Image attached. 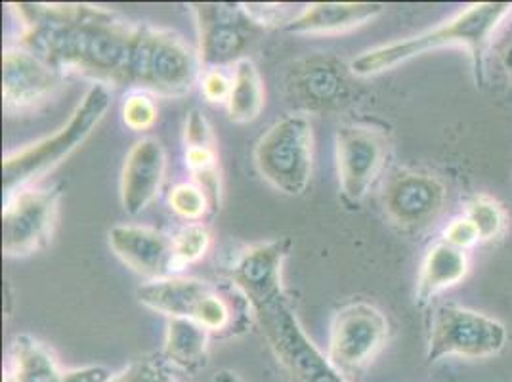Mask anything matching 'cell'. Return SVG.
<instances>
[{
  "label": "cell",
  "instance_id": "obj_9",
  "mask_svg": "<svg viewBox=\"0 0 512 382\" xmlns=\"http://www.w3.org/2000/svg\"><path fill=\"white\" fill-rule=\"evenodd\" d=\"M199 35V60L209 69L237 64L264 33L245 4L205 2L192 4Z\"/></svg>",
  "mask_w": 512,
  "mask_h": 382
},
{
  "label": "cell",
  "instance_id": "obj_13",
  "mask_svg": "<svg viewBox=\"0 0 512 382\" xmlns=\"http://www.w3.org/2000/svg\"><path fill=\"white\" fill-rule=\"evenodd\" d=\"M64 83V73L35 52L14 46L2 54V100L8 113H23L50 100Z\"/></svg>",
  "mask_w": 512,
  "mask_h": 382
},
{
  "label": "cell",
  "instance_id": "obj_18",
  "mask_svg": "<svg viewBox=\"0 0 512 382\" xmlns=\"http://www.w3.org/2000/svg\"><path fill=\"white\" fill-rule=\"evenodd\" d=\"M165 170L167 155L155 138H142L130 148L121 170V205L125 213L136 216L148 209L161 190Z\"/></svg>",
  "mask_w": 512,
  "mask_h": 382
},
{
  "label": "cell",
  "instance_id": "obj_21",
  "mask_svg": "<svg viewBox=\"0 0 512 382\" xmlns=\"http://www.w3.org/2000/svg\"><path fill=\"white\" fill-rule=\"evenodd\" d=\"M469 272V258L465 251L444 243L428 251L417 281V304L425 306L430 298L461 283Z\"/></svg>",
  "mask_w": 512,
  "mask_h": 382
},
{
  "label": "cell",
  "instance_id": "obj_23",
  "mask_svg": "<svg viewBox=\"0 0 512 382\" xmlns=\"http://www.w3.org/2000/svg\"><path fill=\"white\" fill-rule=\"evenodd\" d=\"M228 115L234 123H253L264 107V88L256 65L245 58L235 64Z\"/></svg>",
  "mask_w": 512,
  "mask_h": 382
},
{
  "label": "cell",
  "instance_id": "obj_12",
  "mask_svg": "<svg viewBox=\"0 0 512 382\" xmlns=\"http://www.w3.org/2000/svg\"><path fill=\"white\" fill-rule=\"evenodd\" d=\"M293 249L289 237L256 243L241 249L230 266L235 289L251 304V310L285 298L283 264Z\"/></svg>",
  "mask_w": 512,
  "mask_h": 382
},
{
  "label": "cell",
  "instance_id": "obj_26",
  "mask_svg": "<svg viewBox=\"0 0 512 382\" xmlns=\"http://www.w3.org/2000/svg\"><path fill=\"white\" fill-rule=\"evenodd\" d=\"M467 218L480 235V241H490L505 228V211L491 197L480 195L472 199L467 207Z\"/></svg>",
  "mask_w": 512,
  "mask_h": 382
},
{
  "label": "cell",
  "instance_id": "obj_3",
  "mask_svg": "<svg viewBox=\"0 0 512 382\" xmlns=\"http://www.w3.org/2000/svg\"><path fill=\"white\" fill-rule=\"evenodd\" d=\"M199 65V54L174 31L148 25L134 27L123 86L178 98L192 90L199 77Z\"/></svg>",
  "mask_w": 512,
  "mask_h": 382
},
{
  "label": "cell",
  "instance_id": "obj_7",
  "mask_svg": "<svg viewBox=\"0 0 512 382\" xmlns=\"http://www.w3.org/2000/svg\"><path fill=\"white\" fill-rule=\"evenodd\" d=\"M138 302L167 318L192 319L209 333L234 331L235 304L209 281L172 276L148 281L136 291Z\"/></svg>",
  "mask_w": 512,
  "mask_h": 382
},
{
  "label": "cell",
  "instance_id": "obj_33",
  "mask_svg": "<svg viewBox=\"0 0 512 382\" xmlns=\"http://www.w3.org/2000/svg\"><path fill=\"white\" fill-rule=\"evenodd\" d=\"M111 371L100 365L92 367H79V369H69L64 371V381L62 382H107L111 379Z\"/></svg>",
  "mask_w": 512,
  "mask_h": 382
},
{
  "label": "cell",
  "instance_id": "obj_25",
  "mask_svg": "<svg viewBox=\"0 0 512 382\" xmlns=\"http://www.w3.org/2000/svg\"><path fill=\"white\" fill-rule=\"evenodd\" d=\"M176 266L182 272L186 266L199 262L211 249V232L203 224H188L172 237Z\"/></svg>",
  "mask_w": 512,
  "mask_h": 382
},
{
  "label": "cell",
  "instance_id": "obj_35",
  "mask_svg": "<svg viewBox=\"0 0 512 382\" xmlns=\"http://www.w3.org/2000/svg\"><path fill=\"white\" fill-rule=\"evenodd\" d=\"M213 382H243L235 373L232 371H220L216 377H214Z\"/></svg>",
  "mask_w": 512,
  "mask_h": 382
},
{
  "label": "cell",
  "instance_id": "obj_20",
  "mask_svg": "<svg viewBox=\"0 0 512 382\" xmlns=\"http://www.w3.org/2000/svg\"><path fill=\"white\" fill-rule=\"evenodd\" d=\"M64 371H60L52 350L31 335H18L8 350L4 367V382H62Z\"/></svg>",
  "mask_w": 512,
  "mask_h": 382
},
{
  "label": "cell",
  "instance_id": "obj_4",
  "mask_svg": "<svg viewBox=\"0 0 512 382\" xmlns=\"http://www.w3.org/2000/svg\"><path fill=\"white\" fill-rule=\"evenodd\" d=\"M109 106V86L96 83L86 90L83 100L71 113L67 125L52 136L41 138L27 148L6 155L2 163V188L6 195L10 197L14 190L58 167L102 123Z\"/></svg>",
  "mask_w": 512,
  "mask_h": 382
},
{
  "label": "cell",
  "instance_id": "obj_32",
  "mask_svg": "<svg viewBox=\"0 0 512 382\" xmlns=\"http://www.w3.org/2000/svg\"><path fill=\"white\" fill-rule=\"evenodd\" d=\"M444 241L455 247V249H469L476 241H480V235L476 232V228L472 226L469 218H457L449 224L448 228L444 230Z\"/></svg>",
  "mask_w": 512,
  "mask_h": 382
},
{
  "label": "cell",
  "instance_id": "obj_5",
  "mask_svg": "<svg viewBox=\"0 0 512 382\" xmlns=\"http://www.w3.org/2000/svg\"><path fill=\"white\" fill-rule=\"evenodd\" d=\"M289 382H350L304 333L289 298L253 310Z\"/></svg>",
  "mask_w": 512,
  "mask_h": 382
},
{
  "label": "cell",
  "instance_id": "obj_34",
  "mask_svg": "<svg viewBox=\"0 0 512 382\" xmlns=\"http://www.w3.org/2000/svg\"><path fill=\"white\" fill-rule=\"evenodd\" d=\"M501 64L512 77V35L511 39L503 44V48H501Z\"/></svg>",
  "mask_w": 512,
  "mask_h": 382
},
{
  "label": "cell",
  "instance_id": "obj_16",
  "mask_svg": "<svg viewBox=\"0 0 512 382\" xmlns=\"http://www.w3.org/2000/svg\"><path fill=\"white\" fill-rule=\"evenodd\" d=\"M348 67L331 56H312L289 69L287 94L304 111H331L348 100Z\"/></svg>",
  "mask_w": 512,
  "mask_h": 382
},
{
  "label": "cell",
  "instance_id": "obj_31",
  "mask_svg": "<svg viewBox=\"0 0 512 382\" xmlns=\"http://www.w3.org/2000/svg\"><path fill=\"white\" fill-rule=\"evenodd\" d=\"M203 94L211 104H228L232 94V79H228L220 69H209L203 75Z\"/></svg>",
  "mask_w": 512,
  "mask_h": 382
},
{
  "label": "cell",
  "instance_id": "obj_22",
  "mask_svg": "<svg viewBox=\"0 0 512 382\" xmlns=\"http://www.w3.org/2000/svg\"><path fill=\"white\" fill-rule=\"evenodd\" d=\"M209 337L211 333L192 319H169L163 346L165 360L184 371L205 367L209 354Z\"/></svg>",
  "mask_w": 512,
  "mask_h": 382
},
{
  "label": "cell",
  "instance_id": "obj_2",
  "mask_svg": "<svg viewBox=\"0 0 512 382\" xmlns=\"http://www.w3.org/2000/svg\"><path fill=\"white\" fill-rule=\"evenodd\" d=\"M509 2H480L472 4L449 22L442 23L436 29L425 31L417 37H411L400 43L384 44L358 56L350 69L354 75L369 77L404 64L407 60L421 56L430 50L442 46H465L472 56V65L476 73V81L484 83V54L490 43V37L497 25L511 12Z\"/></svg>",
  "mask_w": 512,
  "mask_h": 382
},
{
  "label": "cell",
  "instance_id": "obj_11",
  "mask_svg": "<svg viewBox=\"0 0 512 382\" xmlns=\"http://www.w3.org/2000/svg\"><path fill=\"white\" fill-rule=\"evenodd\" d=\"M62 190L14 191L2 213V251L12 258L33 255L44 249L58 224Z\"/></svg>",
  "mask_w": 512,
  "mask_h": 382
},
{
  "label": "cell",
  "instance_id": "obj_30",
  "mask_svg": "<svg viewBox=\"0 0 512 382\" xmlns=\"http://www.w3.org/2000/svg\"><path fill=\"white\" fill-rule=\"evenodd\" d=\"M184 144L186 148H213V128L203 117L199 109H192L184 125Z\"/></svg>",
  "mask_w": 512,
  "mask_h": 382
},
{
  "label": "cell",
  "instance_id": "obj_15",
  "mask_svg": "<svg viewBox=\"0 0 512 382\" xmlns=\"http://www.w3.org/2000/svg\"><path fill=\"white\" fill-rule=\"evenodd\" d=\"M383 203L384 211L396 226L419 230L442 213L446 186L427 172L400 170L388 180Z\"/></svg>",
  "mask_w": 512,
  "mask_h": 382
},
{
  "label": "cell",
  "instance_id": "obj_1",
  "mask_svg": "<svg viewBox=\"0 0 512 382\" xmlns=\"http://www.w3.org/2000/svg\"><path fill=\"white\" fill-rule=\"evenodd\" d=\"M23 23L22 46L64 73L123 86L134 27L88 4H10Z\"/></svg>",
  "mask_w": 512,
  "mask_h": 382
},
{
  "label": "cell",
  "instance_id": "obj_28",
  "mask_svg": "<svg viewBox=\"0 0 512 382\" xmlns=\"http://www.w3.org/2000/svg\"><path fill=\"white\" fill-rule=\"evenodd\" d=\"M123 121L130 130H150L157 121V107L148 94L134 92L123 104Z\"/></svg>",
  "mask_w": 512,
  "mask_h": 382
},
{
  "label": "cell",
  "instance_id": "obj_27",
  "mask_svg": "<svg viewBox=\"0 0 512 382\" xmlns=\"http://www.w3.org/2000/svg\"><path fill=\"white\" fill-rule=\"evenodd\" d=\"M169 205L172 211L186 218V220H199L203 218L211 203L205 191L195 184H178L169 193Z\"/></svg>",
  "mask_w": 512,
  "mask_h": 382
},
{
  "label": "cell",
  "instance_id": "obj_10",
  "mask_svg": "<svg viewBox=\"0 0 512 382\" xmlns=\"http://www.w3.org/2000/svg\"><path fill=\"white\" fill-rule=\"evenodd\" d=\"M388 340V319L369 302L342 306L331 321L327 358L342 375L356 377L379 356Z\"/></svg>",
  "mask_w": 512,
  "mask_h": 382
},
{
  "label": "cell",
  "instance_id": "obj_14",
  "mask_svg": "<svg viewBox=\"0 0 512 382\" xmlns=\"http://www.w3.org/2000/svg\"><path fill=\"white\" fill-rule=\"evenodd\" d=\"M335 153L342 195L346 201L358 205L383 170L386 159L383 134L360 125L341 127L335 136Z\"/></svg>",
  "mask_w": 512,
  "mask_h": 382
},
{
  "label": "cell",
  "instance_id": "obj_6",
  "mask_svg": "<svg viewBox=\"0 0 512 382\" xmlns=\"http://www.w3.org/2000/svg\"><path fill=\"white\" fill-rule=\"evenodd\" d=\"M255 167L281 193L291 197L302 195L314 169V132L310 121L299 113L268 128L256 142Z\"/></svg>",
  "mask_w": 512,
  "mask_h": 382
},
{
  "label": "cell",
  "instance_id": "obj_8",
  "mask_svg": "<svg viewBox=\"0 0 512 382\" xmlns=\"http://www.w3.org/2000/svg\"><path fill=\"white\" fill-rule=\"evenodd\" d=\"M507 344L503 323L461 306H440L432 319L427 361L436 363L449 356L480 360L499 354Z\"/></svg>",
  "mask_w": 512,
  "mask_h": 382
},
{
  "label": "cell",
  "instance_id": "obj_29",
  "mask_svg": "<svg viewBox=\"0 0 512 382\" xmlns=\"http://www.w3.org/2000/svg\"><path fill=\"white\" fill-rule=\"evenodd\" d=\"M107 382H176L155 360H138L130 363L125 371L113 375Z\"/></svg>",
  "mask_w": 512,
  "mask_h": 382
},
{
  "label": "cell",
  "instance_id": "obj_17",
  "mask_svg": "<svg viewBox=\"0 0 512 382\" xmlns=\"http://www.w3.org/2000/svg\"><path fill=\"white\" fill-rule=\"evenodd\" d=\"M109 247L136 274L159 281L176 276L172 237L146 226H113L109 230Z\"/></svg>",
  "mask_w": 512,
  "mask_h": 382
},
{
  "label": "cell",
  "instance_id": "obj_24",
  "mask_svg": "<svg viewBox=\"0 0 512 382\" xmlns=\"http://www.w3.org/2000/svg\"><path fill=\"white\" fill-rule=\"evenodd\" d=\"M186 165L192 172L195 186L205 191L211 207L216 209L222 195V176L216 148H186Z\"/></svg>",
  "mask_w": 512,
  "mask_h": 382
},
{
  "label": "cell",
  "instance_id": "obj_19",
  "mask_svg": "<svg viewBox=\"0 0 512 382\" xmlns=\"http://www.w3.org/2000/svg\"><path fill=\"white\" fill-rule=\"evenodd\" d=\"M383 10V4L371 2H316L289 20L285 29L297 35H335L371 22Z\"/></svg>",
  "mask_w": 512,
  "mask_h": 382
}]
</instances>
